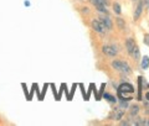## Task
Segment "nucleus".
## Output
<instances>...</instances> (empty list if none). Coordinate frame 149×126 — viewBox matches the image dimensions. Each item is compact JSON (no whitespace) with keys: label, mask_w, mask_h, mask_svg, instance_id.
Returning a JSON list of instances; mask_svg holds the SVG:
<instances>
[{"label":"nucleus","mask_w":149,"mask_h":126,"mask_svg":"<svg viewBox=\"0 0 149 126\" xmlns=\"http://www.w3.org/2000/svg\"><path fill=\"white\" fill-rule=\"evenodd\" d=\"M111 67L113 69H116V71L120 72V73H124V74H129L132 72L130 66L127 62H123V61H113V62L111 63Z\"/></svg>","instance_id":"1"},{"label":"nucleus","mask_w":149,"mask_h":126,"mask_svg":"<svg viewBox=\"0 0 149 126\" xmlns=\"http://www.w3.org/2000/svg\"><path fill=\"white\" fill-rule=\"evenodd\" d=\"M102 52L106 56H108V57H116V56L118 54V50L113 45H104L103 47H102Z\"/></svg>","instance_id":"2"},{"label":"nucleus","mask_w":149,"mask_h":126,"mask_svg":"<svg viewBox=\"0 0 149 126\" xmlns=\"http://www.w3.org/2000/svg\"><path fill=\"white\" fill-rule=\"evenodd\" d=\"M100 22H101V25H102V27H103V30L104 31H109V30H112V27H113V22H112V20L108 17V15H102L100 19Z\"/></svg>","instance_id":"3"},{"label":"nucleus","mask_w":149,"mask_h":126,"mask_svg":"<svg viewBox=\"0 0 149 126\" xmlns=\"http://www.w3.org/2000/svg\"><path fill=\"white\" fill-rule=\"evenodd\" d=\"M143 9H144V3H143V0H139L136 9H134V14H133V19H134V20H138V19L141 17L142 12H143Z\"/></svg>","instance_id":"4"},{"label":"nucleus","mask_w":149,"mask_h":126,"mask_svg":"<svg viewBox=\"0 0 149 126\" xmlns=\"http://www.w3.org/2000/svg\"><path fill=\"white\" fill-rule=\"evenodd\" d=\"M91 27L97 32V34H101L102 35L103 32H106L103 30V27H102V25H101V22H100L98 19H93V20L91 21Z\"/></svg>","instance_id":"5"},{"label":"nucleus","mask_w":149,"mask_h":126,"mask_svg":"<svg viewBox=\"0 0 149 126\" xmlns=\"http://www.w3.org/2000/svg\"><path fill=\"white\" fill-rule=\"evenodd\" d=\"M118 92L119 93H134V87L132 85V84L129 83H122L118 87Z\"/></svg>","instance_id":"6"},{"label":"nucleus","mask_w":149,"mask_h":126,"mask_svg":"<svg viewBox=\"0 0 149 126\" xmlns=\"http://www.w3.org/2000/svg\"><path fill=\"white\" fill-rule=\"evenodd\" d=\"M123 116H124V110H123L122 108L114 109V111H113V115H112V120L119 121V120H122Z\"/></svg>","instance_id":"7"},{"label":"nucleus","mask_w":149,"mask_h":126,"mask_svg":"<svg viewBox=\"0 0 149 126\" xmlns=\"http://www.w3.org/2000/svg\"><path fill=\"white\" fill-rule=\"evenodd\" d=\"M136 41H134L133 39H127L125 40V48H127V52L130 53L133 51V48L136 47Z\"/></svg>","instance_id":"8"},{"label":"nucleus","mask_w":149,"mask_h":126,"mask_svg":"<svg viewBox=\"0 0 149 126\" xmlns=\"http://www.w3.org/2000/svg\"><path fill=\"white\" fill-rule=\"evenodd\" d=\"M129 56L132 57L134 61H139V58H141V51H139L138 46H136V47L133 48V51L129 53Z\"/></svg>","instance_id":"9"},{"label":"nucleus","mask_w":149,"mask_h":126,"mask_svg":"<svg viewBox=\"0 0 149 126\" xmlns=\"http://www.w3.org/2000/svg\"><path fill=\"white\" fill-rule=\"evenodd\" d=\"M91 3L95 5V8L97 6H101V5H103V6H107L109 4V0H91Z\"/></svg>","instance_id":"10"},{"label":"nucleus","mask_w":149,"mask_h":126,"mask_svg":"<svg viewBox=\"0 0 149 126\" xmlns=\"http://www.w3.org/2000/svg\"><path fill=\"white\" fill-rule=\"evenodd\" d=\"M116 24H117V26H118L119 30H122V31L125 30V21H124V19L117 17V19H116Z\"/></svg>","instance_id":"11"},{"label":"nucleus","mask_w":149,"mask_h":126,"mask_svg":"<svg viewBox=\"0 0 149 126\" xmlns=\"http://www.w3.org/2000/svg\"><path fill=\"white\" fill-rule=\"evenodd\" d=\"M139 113V106L138 105H132L130 106V110H129V118H134L137 116Z\"/></svg>","instance_id":"12"},{"label":"nucleus","mask_w":149,"mask_h":126,"mask_svg":"<svg viewBox=\"0 0 149 126\" xmlns=\"http://www.w3.org/2000/svg\"><path fill=\"white\" fill-rule=\"evenodd\" d=\"M141 67H142V69H148V67H149V57L148 56H144V57L142 58Z\"/></svg>","instance_id":"13"},{"label":"nucleus","mask_w":149,"mask_h":126,"mask_svg":"<svg viewBox=\"0 0 149 126\" xmlns=\"http://www.w3.org/2000/svg\"><path fill=\"white\" fill-rule=\"evenodd\" d=\"M103 98L108 100L109 103H116V101H117V98L113 96V95H111V94H108V93H104V94H103Z\"/></svg>","instance_id":"14"},{"label":"nucleus","mask_w":149,"mask_h":126,"mask_svg":"<svg viewBox=\"0 0 149 126\" xmlns=\"http://www.w3.org/2000/svg\"><path fill=\"white\" fill-rule=\"evenodd\" d=\"M113 10H114V12L117 14V15H120V12H122V9H120V5L118 3H114L113 4Z\"/></svg>","instance_id":"15"},{"label":"nucleus","mask_w":149,"mask_h":126,"mask_svg":"<svg viewBox=\"0 0 149 126\" xmlns=\"http://www.w3.org/2000/svg\"><path fill=\"white\" fill-rule=\"evenodd\" d=\"M143 42L146 43L147 46H149V34H147V35H144V39H143Z\"/></svg>","instance_id":"16"},{"label":"nucleus","mask_w":149,"mask_h":126,"mask_svg":"<svg viewBox=\"0 0 149 126\" xmlns=\"http://www.w3.org/2000/svg\"><path fill=\"white\" fill-rule=\"evenodd\" d=\"M143 3L144 5H149V0H143Z\"/></svg>","instance_id":"17"},{"label":"nucleus","mask_w":149,"mask_h":126,"mask_svg":"<svg viewBox=\"0 0 149 126\" xmlns=\"http://www.w3.org/2000/svg\"><path fill=\"white\" fill-rule=\"evenodd\" d=\"M146 125H148V126H149V120H147V121H146Z\"/></svg>","instance_id":"18"}]
</instances>
